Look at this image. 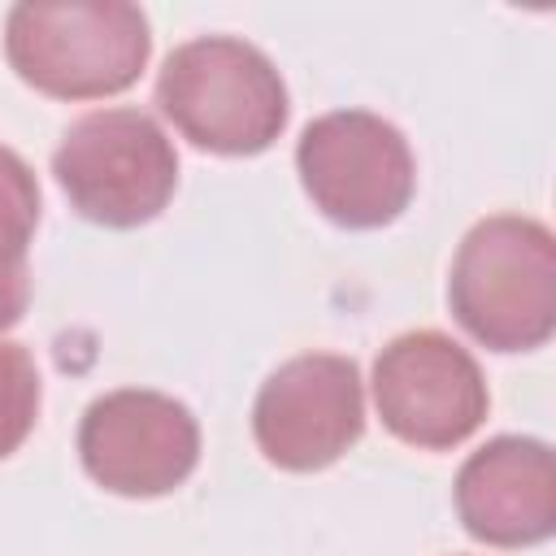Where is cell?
Masks as SVG:
<instances>
[{"label":"cell","instance_id":"1","mask_svg":"<svg viewBox=\"0 0 556 556\" xmlns=\"http://www.w3.org/2000/svg\"><path fill=\"white\" fill-rule=\"evenodd\" d=\"M148 52V17L126 0H22L4 17L9 65L56 100L126 91L143 74Z\"/></svg>","mask_w":556,"mask_h":556},{"label":"cell","instance_id":"2","mask_svg":"<svg viewBox=\"0 0 556 556\" xmlns=\"http://www.w3.org/2000/svg\"><path fill=\"white\" fill-rule=\"evenodd\" d=\"M452 317L491 352L543 348L556 330V239L539 217L495 213L469 226L447 274Z\"/></svg>","mask_w":556,"mask_h":556},{"label":"cell","instance_id":"3","mask_svg":"<svg viewBox=\"0 0 556 556\" xmlns=\"http://www.w3.org/2000/svg\"><path fill=\"white\" fill-rule=\"evenodd\" d=\"M156 104L182 139L222 156L265 152L291 113L274 61L235 35L178 43L156 74Z\"/></svg>","mask_w":556,"mask_h":556},{"label":"cell","instance_id":"4","mask_svg":"<svg viewBox=\"0 0 556 556\" xmlns=\"http://www.w3.org/2000/svg\"><path fill=\"white\" fill-rule=\"evenodd\" d=\"M52 174L78 217L130 230L169 204L178 187V152L152 113L96 109L61 135Z\"/></svg>","mask_w":556,"mask_h":556},{"label":"cell","instance_id":"5","mask_svg":"<svg viewBox=\"0 0 556 556\" xmlns=\"http://www.w3.org/2000/svg\"><path fill=\"white\" fill-rule=\"evenodd\" d=\"M295 169L313 208L348 230H378L395 222L417 182L408 139L369 109L313 117L295 143Z\"/></svg>","mask_w":556,"mask_h":556},{"label":"cell","instance_id":"6","mask_svg":"<svg viewBox=\"0 0 556 556\" xmlns=\"http://www.w3.org/2000/svg\"><path fill=\"white\" fill-rule=\"evenodd\" d=\"M78 460L87 478L113 495H169L200 465V426L191 408L165 391H104L78 421Z\"/></svg>","mask_w":556,"mask_h":556},{"label":"cell","instance_id":"7","mask_svg":"<svg viewBox=\"0 0 556 556\" xmlns=\"http://www.w3.org/2000/svg\"><path fill=\"white\" fill-rule=\"evenodd\" d=\"M374 404L400 443L447 452L482 426L491 395L478 361L456 339L408 330L374 361Z\"/></svg>","mask_w":556,"mask_h":556},{"label":"cell","instance_id":"8","mask_svg":"<svg viewBox=\"0 0 556 556\" xmlns=\"http://www.w3.org/2000/svg\"><path fill=\"white\" fill-rule=\"evenodd\" d=\"M365 430V387L352 356L304 352L278 365L252 404L261 456L291 473L334 465Z\"/></svg>","mask_w":556,"mask_h":556},{"label":"cell","instance_id":"9","mask_svg":"<svg viewBox=\"0 0 556 556\" xmlns=\"http://www.w3.org/2000/svg\"><path fill=\"white\" fill-rule=\"evenodd\" d=\"M456 517L491 547H530L556 530V465L552 447L530 434L482 443L456 473Z\"/></svg>","mask_w":556,"mask_h":556},{"label":"cell","instance_id":"10","mask_svg":"<svg viewBox=\"0 0 556 556\" xmlns=\"http://www.w3.org/2000/svg\"><path fill=\"white\" fill-rule=\"evenodd\" d=\"M39 226V182L30 165L0 143V330L30 304V239Z\"/></svg>","mask_w":556,"mask_h":556},{"label":"cell","instance_id":"11","mask_svg":"<svg viewBox=\"0 0 556 556\" xmlns=\"http://www.w3.org/2000/svg\"><path fill=\"white\" fill-rule=\"evenodd\" d=\"M39 417V369L30 352L0 339V460L13 456Z\"/></svg>","mask_w":556,"mask_h":556}]
</instances>
